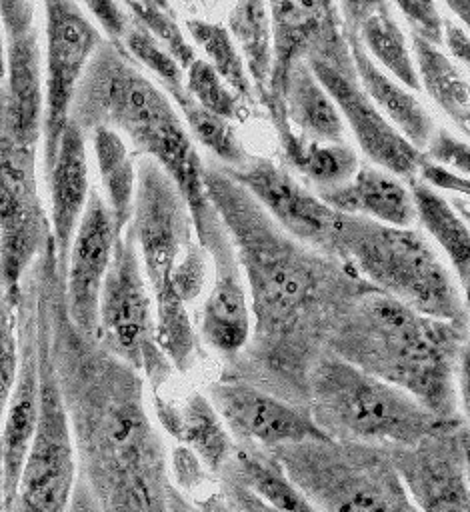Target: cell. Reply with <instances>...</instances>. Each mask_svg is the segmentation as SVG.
Masks as SVG:
<instances>
[{
  "instance_id": "cell-1",
  "label": "cell",
  "mask_w": 470,
  "mask_h": 512,
  "mask_svg": "<svg viewBox=\"0 0 470 512\" xmlns=\"http://www.w3.org/2000/svg\"><path fill=\"white\" fill-rule=\"evenodd\" d=\"M206 190L234 242L252 312L250 338L224 362L220 378L308 406L312 368L336 324L376 288L338 258L292 238L218 162L206 164Z\"/></svg>"
},
{
  "instance_id": "cell-2",
  "label": "cell",
  "mask_w": 470,
  "mask_h": 512,
  "mask_svg": "<svg viewBox=\"0 0 470 512\" xmlns=\"http://www.w3.org/2000/svg\"><path fill=\"white\" fill-rule=\"evenodd\" d=\"M32 274L72 430L76 478L98 512H174L170 456L146 408L144 376L70 320L66 272L52 236Z\"/></svg>"
},
{
  "instance_id": "cell-3",
  "label": "cell",
  "mask_w": 470,
  "mask_h": 512,
  "mask_svg": "<svg viewBox=\"0 0 470 512\" xmlns=\"http://www.w3.org/2000/svg\"><path fill=\"white\" fill-rule=\"evenodd\" d=\"M468 324L424 316L368 290L336 324L326 352L414 396L446 422H458L456 374Z\"/></svg>"
},
{
  "instance_id": "cell-4",
  "label": "cell",
  "mask_w": 470,
  "mask_h": 512,
  "mask_svg": "<svg viewBox=\"0 0 470 512\" xmlns=\"http://www.w3.org/2000/svg\"><path fill=\"white\" fill-rule=\"evenodd\" d=\"M330 256L378 292L424 316L468 324L458 282L426 236L412 226L340 214Z\"/></svg>"
},
{
  "instance_id": "cell-5",
  "label": "cell",
  "mask_w": 470,
  "mask_h": 512,
  "mask_svg": "<svg viewBox=\"0 0 470 512\" xmlns=\"http://www.w3.org/2000/svg\"><path fill=\"white\" fill-rule=\"evenodd\" d=\"M308 410L318 428L336 440L408 448L460 424L446 422L414 396L350 362L324 352L308 382Z\"/></svg>"
},
{
  "instance_id": "cell-6",
  "label": "cell",
  "mask_w": 470,
  "mask_h": 512,
  "mask_svg": "<svg viewBox=\"0 0 470 512\" xmlns=\"http://www.w3.org/2000/svg\"><path fill=\"white\" fill-rule=\"evenodd\" d=\"M270 452L318 512H418L388 446L322 438Z\"/></svg>"
},
{
  "instance_id": "cell-7",
  "label": "cell",
  "mask_w": 470,
  "mask_h": 512,
  "mask_svg": "<svg viewBox=\"0 0 470 512\" xmlns=\"http://www.w3.org/2000/svg\"><path fill=\"white\" fill-rule=\"evenodd\" d=\"M176 114L168 94L136 68L124 46L104 40L76 86L70 122L86 140L108 128L134 142Z\"/></svg>"
},
{
  "instance_id": "cell-8",
  "label": "cell",
  "mask_w": 470,
  "mask_h": 512,
  "mask_svg": "<svg viewBox=\"0 0 470 512\" xmlns=\"http://www.w3.org/2000/svg\"><path fill=\"white\" fill-rule=\"evenodd\" d=\"M134 226L116 238L98 306V342L134 366L156 392L174 366L156 342V318L144 282Z\"/></svg>"
},
{
  "instance_id": "cell-9",
  "label": "cell",
  "mask_w": 470,
  "mask_h": 512,
  "mask_svg": "<svg viewBox=\"0 0 470 512\" xmlns=\"http://www.w3.org/2000/svg\"><path fill=\"white\" fill-rule=\"evenodd\" d=\"M36 150L12 130L6 88L0 90V288L20 300L22 280L52 236L38 192Z\"/></svg>"
},
{
  "instance_id": "cell-10",
  "label": "cell",
  "mask_w": 470,
  "mask_h": 512,
  "mask_svg": "<svg viewBox=\"0 0 470 512\" xmlns=\"http://www.w3.org/2000/svg\"><path fill=\"white\" fill-rule=\"evenodd\" d=\"M306 62L338 106L344 124L352 130L364 156L396 178H404L408 184L414 182L420 176L426 156L388 122L360 86L344 38L342 18L326 30Z\"/></svg>"
},
{
  "instance_id": "cell-11",
  "label": "cell",
  "mask_w": 470,
  "mask_h": 512,
  "mask_svg": "<svg viewBox=\"0 0 470 512\" xmlns=\"http://www.w3.org/2000/svg\"><path fill=\"white\" fill-rule=\"evenodd\" d=\"M32 270V268H30ZM36 282V280H34ZM38 298V288H36ZM38 376L40 408L36 430L26 454L18 496L10 512H66L76 482V454L64 408L48 324L38 298Z\"/></svg>"
},
{
  "instance_id": "cell-12",
  "label": "cell",
  "mask_w": 470,
  "mask_h": 512,
  "mask_svg": "<svg viewBox=\"0 0 470 512\" xmlns=\"http://www.w3.org/2000/svg\"><path fill=\"white\" fill-rule=\"evenodd\" d=\"M46 14V78H44V176L48 178L62 134L70 122L76 86L92 54L104 42L98 28L76 2L44 4Z\"/></svg>"
},
{
  "instance_id": "cell-13",
  "label": "cell",
  "mask_w": 470,
  "mask_h": 512,
  "mask_svg": "<svg viewBox=\"0 0 470 512\" xmlns=\"http://www.w3.org/2000/svg\"><path fill=\"white\" fill-rule=\"evenodd\" d=\"M130 224L134 226L144 274L152 290H156L170 276L182 250L192 240L194 222L182 192L150 156H142L136 168Z\"/></svg>"
},
{
  "instance_id": "cell-14",
  "label": "cell",
  "mask_w": 470,
  "mask_h": 512,
  "mask_svg": "<svg viewBox=\"0 0 470 512\" xmlns=\"http://www.w3.org/2000/svg\"><path fill=\"white\" fill-rule=\"evenodd\" d=\"M38 408V298L34 274L28 270L18 302V374L0 432L4 450V512L12 510L18 496L20 476L38 422Z\"/></svg>"
},
{
  "instance_id": "cell-15",
  "label": "cell",
  "mask_w": 470,
  "mask_h": 512,
  "mask_svg": "<svg viewBox=\"0 0 470 512\" xmlns=\"http://www.w3.org/2000/svg\"><path fill=\"white\" fill-rule=\"evenodd\" d=\"M208 398L236 444L272 450L282 444L328 438L314 422L308 406L286 402L240 380H216Z\"/></svg>"
},
{
  "instance_id": "cell-16",
  "label": "cell",
  "mask_w": 470,
  "mask_h": 512,
  "mask_svg": "<svg viewBox=\"0 0 470 512\" xmlns=\"http://www.w3.org/2000/svg\"><path fill=\"white\" fill-rule=\"evenodd\" d=\"M224 170L258 200L282 230L302 244L330 256L340 212L302 186L286 168L268 158L254 156L246 168Z\"/></svg>"
},
{
  "instance_id": "cell-17",
  "label": "cell",
  "mask_w": 470,
  "mask_h": 512,
  "mask_svg": "<svg viewBox=\"0 0 470 512\" xmlns=\"http://www.w3.org/2000/svg\"><path fill=\"white\" fill-rule=\"evenodd\" d=\"M194 236L204 246L214 266V284L202 308L200 334L226 362L246 346L252 330V312L242 268L220 214L196 228Z\"/></svg>"
},
{
  "instance_id": "cell-18",
  "label": "cell",
  "mask_w": 470,
  "mask_h": 512,
  "mask_svg": "<svg viewBox=\"0 0 470 512\" xmlns=\"http://www.w3.org/2000/svg\"><path fill=\"white\" fill-rule=\"evenodd\" d=\"M462 424L442 428L414 446L392 448L394 464L418 512H470Z\"/></svg>"
},
{
  "instance_id": "cell-19",
  "label": "cell",
  "mask_w": 470,
  "mask_h": 512,
  "mask_svg": "<svg viewBox=\"0 0 470 512\" xmlns=\"http://www.w3.org/2000/svg\"><path fill=\"white\" fill-rule=\"evenodd\" d=\"M34 10V2H0L10 122L18 140L30 146H38L44 124L42 54Z\"/></svg>"
},
{
  "instance_id": "cell-20",
  "label": "cell",
  "mask_w": 470,
  "mask_h": 512,
  "mask_svg": "<svg viewBox=\"0 0 470 512\" xmlns=\"http://www.w3.org/2000/svg\"><path fill=\"white\" fill-rule=\"evenodd\" d=\"M118 232L106 200L90 188L86 208L72 240L66 270V308L74 326L98 340L100 290L112 262Z\"/></svg>"
},
{
  "instance_id": "cell-21",
  "label": "cell",
  "mask_w": 470,
  "mask_h": 512,
  "mask_svg": "<svg viewBox=\"0 0 470 512\" xmlns=\"http://www.w3.org/2000/svg\"><path fill=\"white\" fill-rule=\"evenodd\" d=\"M272 74L268 100L282 104L284 88L292 68L306 60L326 30L340 20L334 2H272Z\"/></svg>"
},
{
  "instance_id": "cell-22",
  "label": "cell",
  "mask_w": 470,
  "mask_h": 512,
  "mask_svg": "<svg viewBox=\"0 0 470 512\" xmlns=\"http://www.w3.org/2000/svg\"><path fill=\"white\" fill-rule=\"evenodd\" d=\"M86 138L82 132L68 122L60 150L50 172L48 186H50V226L52 238L58 256V268L62 272L68 270V258L74 234L78 230L82 212L88 202L90 194V180H88V160H86Z\"/></svg>"
},
{
  "instance_id": "cell-23",
  "label": "cell",
  "mask_w": 470,
  "mask_h": 512,
  "mask_svg": "<svg viewBox=\"0 0 470 512\" xmlns=\"http://www.w3.org/2000/svg\"><path fill=\"white\" fill-rule=\"evenodd\" d=\"M316 194L340 214L364 216L388 226H412L416 220L410 188L378 166L360 164L346 184Z\"/></svg>"
},
{
  "instance_id": "cell-24",
  "label": "cell",
  "mask_w": 470,
  "mask_h": 512,
  "mask_svg": "<svg viewBox=\"0 0 470 512\" xmlns=\"http://www.w3.org/2000/svg\"><path fill=\"white\" fill-rule=\"evenodd\" d=\"M344 38L348 42L356 76L360 86L378 106V110L388 118V122L418 150L424 152L430 138L436 132L434 120L422 102L412 96L406 86L386 74L364 50L358 32L354 28L342 26Z\"/></svg>"
},
{
  "instance_id": "cell-25",
  "label": "cell",
  "mask_w": 470,
  "mask_h": 512,
  "mask_svg": "<svg viewBox=\"0 0 470 512\" xmlns=\"http://www.w3.org/2000/svg\"><path fill=\"white\" fill-rule=\"evenodd\" d=\"M342 26L354 28L368 56L410 90H422L414 54L388 2H340Z\"/></svg>"
},
{
  "instance_id": "cell-26",
  "label": "cell",
  "mask_w": 470,
  "mask_h": 512,
  "mask_svg": "<svg viewBox=\"0 0 470 512\" xmlns=\"http://www.w3.org/2000/svg\"><path fill=\"white\" fill-rule=\"evenodd\" d=\"M282 104L290 126L306 140L342 144L346 124L338 106L318 82L308 62H298L286 82Z\"/></svg>"
},
{
  "instance_id": "cell-27",
  "label": "cell",
  "mask_w": 470,
  "mask_h": 512,
  "mask_svg": "<svg viewBox=\"0 0 470 512\" xmlns=\"http://www.w3.org/2000/svg\"><path fill=\"white\" fill-rule=\"evenodd\" d=\"M410 192L414 198L416 220H420L424 230L446 254L458 278L464 306L470 314V226L452 208L448 198L424 180L416 178L410 182Z\"/></svg>"
},
{
  "instance_id": "cell-28",
  "label": "cell",
  "mask_w": 470,
  "mask_h": 512,
  "mask_svg": "<svg viewBox=\"0 0 470 512\" xmlns=\"http://www.w3.org/2000/svg\"><path fill=\"white\" fill-rule=\"evenodd\" d=\"M412 54L420 88L470 136V82L440 48L428 42L412 38Z\"/></svg>"
},
{
  "instance_id": "cell-29",
  "label": "cell",
  "mask_w": 470,
  "mask_h": 512,
  "mask_svg": "<svg viewBox=\"0 0 470 512\" xmlns=\"http://www.w3.org/2000/svg\"><path fill=\"white\" fill-rule=\"evenodd\" d=\"M228 32L234 38L254 96L264 104L268 100L272 74V20L270 6L264 2H238L228 12Z\"/></svg>"
},
{
  "instance_id": "cell-30",
  "label": "cell",
  "mask_w": 470,
  "mask_h": 512,
  "mask_svg": "<svg viewBox=\"0 0 470 512\" xmlns=\"http://www.w3.org/2000/svg\"><path fill=\"white\" fill-rule=\"evenodd\" d=\"M246 486L278 512H318L316 506L286 476L270 450L236 444L232 460L226 464Z\"/></svg>"
},
{
  "instance_id": "cell-31",
  "label": "cell",
  "mask_w": 470,
  "mask_h": 512,
  "mask_svg": "<svg viewBox=\"0 0 470 512\" xmlns=\"http://www.w3.org/2000/svg\"><path fill=\"white\" fill-rule=\"evenodd\" d=\"M100 180L106 194V204L112 214L118 236L132 222L134 192H136V168L126 142L120 132L100 128L90 138Z\"/></svg>"
},
{
  "instance_id": "cell-32",
  "label": "cell",
  "mask_w": 470,
  "mask_h": 512,
  "mask_svg": "<svg viewBox=\"0 0 470 512\" xmlns=\"http://www.w3.org/2000/svg\"><path fill=\"white\" fill-rule=\"evenodd\" d=\"M180 444L196 452L210 474H220L232 460L236 442L202 392H192L180 408V426L174 436Z\"/></svg>"
},
{
  "instance_id": "cell-33",
  "label": "cell",
  "mask_w": 470,
  "mask_h": 512,
  "mask_svg": "<svg viewBox=\"0 0 470 512\" xmlns=\"http://www.w3.org/2000/svg\"><path fill=\"white\" fill-rule=\"evenodd\" d=\"M168 98L174 100L178 110L182 112L190 132L196 136V140L206 146L216 158L218 164L230 170H240L246 168L252 160L254 154H250L242 140L238 138L234 126L230 120H224L208 110H204L186 90V84L174 86V88H164Z\"/></svg>"
},
{
  "instance_id": "cell-34",
  "label": "cell",
  "mask_w": 470,
  "mask_h": 512,
  "mask_svg": "<svg viewBox=\"0 0 470 512\" xmlns=\"http://www.w3.org/2000/svg\"><path fill=\"white\" fill-rule=\"evenodd\" d=\"M152 292L156 298V342L174 370L186 374L200 356V342L186 304L172 290L170 276Z\"/></svg>"
},
{
  "instance_id": "cell-35",
  "label": "cell",
  "mask_w": 470,
  "mask_h": 512,
  "mask_svg": "<svg viewBox=\"0 0 470 512\" xmlns=\"http://www.w3.org/2000/svg\"><path fill=\"white\" fill-rule=\"evenodd\" d=\"M186 30L192 40L202 48L206 54V62L214 68V72L246 102H254V88L240 56V50L230 36L228 28L218 22L202 20V18H188Z\"/></svg>"
},
{
  "instance_id": "cell-36",
  "label": "cell",
  "mask_w": 470,
  "mask_h": 512,
  "mask_svg": "<svg viewBox=\"0 0 470 512\" xmlns=\"http://www.w3.org/2000/svg\"><path fill=\"white\" fill-rule=\"evenodd\" d=\"M358 166V156L346 142L326 144L306 140L300 156L290 168L314 182L318 190H326L346 184L356 174Z\"/></svg>"
},
{
  "instance_id": "cell-37",
  "label": "cell",
  "mask_w": 470,
  "mask_h": 512,
  "mask_svg": "<svg viewBox=\"0 0 470 512\" xmlns=\"http://www.w3.org/2000/svg\"><path fill=\"white\" fill-rule=\"evenodd\" d=\"M186 90L204 110L224 120H244L248 114L246 100H242L202 58H196L186 70Z\"/></svg>"
},
{
  "instance_id": "cell-38",
  "label": "cell",
  "mask_w": 470,
  "mask_h": 512,
  "mask_svg": "<svg viewBox=\"0 0 470 512\" xmlns=\"http://www.w3.org/2000/svg\"><path fill=\"white\" fill-rule=\"evenodd\" d=\"M130 14L144 24L150 34L164 46V50L178 62L182 70H188L196 60V52L174 18V10L166 2H124Z\"/></svg>"
},
{
  "instance_id": "cell-39",
  "label": "cell",
  "mask_w": 470,
  "mask_h": 512,
  "mask_svg": "<svg viewBox=\"0 0 470 512\" xmlns=\"http://www.w3.org/2000/svg\"><path fill=\"white\" fill-rule=\"evenodd\" d=\"M122 46L134 60L150 68L160 78V84L164 88L186 84L184 70L178 66V62L164 50V46L150 34V30L144 24H140L134 16L122 40Z\"/></svg>"
},
{
  "instance_id": "cell-40",
  "label": "cell",
  "mask_w": 470,
  "mask_h": 512,
  "mask_svg": "<svg viewBox=\"0 0 470 512\" xmlns=\"http://www.w3.org/2000/svg\"><path fill=\"white\" fill-rule=\"evenodd\" d=\"M18 302L0 288V426L18 374Z\"/></svg>"
},
{
  "instance_id": "cell-41",
  "label": "cell",
  "mask_w": 470,
  "mask_h": 512,
  "mask_svg": "<svg viewBox=\"0 0 470 512\" xmlns=\"http://www.w3.org/2000/svg\"><path fill=\"white\" fill-rule=\"evenodd\" d=\"M208 258L210 256L204 246L192 238L176 260L170 272V286L184 304L196 300L202 294L208 274Z\"/></svg>"
},
{
  "instance_id": "cell-42",
  "label": "cell",
  "mask_w": 470,
  "mask_h": 512,
  "mask_svg": "<svg viewBox=\"0 0 470 512\" xmlns=\"http://www.w3.org/2000/svg\"><path fill=\"white\" fill-rule=\"evenodd\" d=\"M424 156L428 162L442 166L470 182V144L462 142L446 128H436L434 136L424 148Z\"/></svg>"
},
{
  "instance_id": "cell-43",
  "label": "cell",
  "mask_w": 470,
  "mask_h": 512,
  "mask_svg": "<svg viewBox=\"0 0 470 512\" xmlns=\"http://www.w3.org/2000/svg\"><path fill=\"white\" fill-rule=\"evenodd\" d=\"M408 22L412 38L428 42L436 48L444 42V16L434 2H398L394 6Z\"/></svg>"
},
{
  "instance_id": "cell-44",
  "label": "cell",
  "mask_w": 470,
  "mask_h": 512,
  "mask_svg": "<svg viewBox=\"0 0 470 512\" xmlns=\"http://www.w3.org/2000/svg\"><path fill=\"white\" fill-rule=\"evenodd\" d=\"M222 498L232 512H278L268 502H264L250 486H246L230 468H222L218 474Z\"/></svg>"
},
{
  "instance_id": "cell-45",
  "label": "cell",
  "mask_w": 470,
  "mask_h": 512,
  "mask_svg": "<svg viewBox=\"0 0 470 512\" xmlns=\"http://www.w3.org/2000/svg\"><path fill=\"white\" fill-rule=\"evenodd\" d=\"M206 466L196 456L194 450H190L184 444H178L170 454V478L174 480L176 488H182L184 492L196 490L206 482Z\"/></svg>"
},
{
  "instance_id": "cell-46",
  "label": "cell",
  "mask_w": 470,
  "mask_h": 512,
  "mask_svg": "<svg viewBox=\"0 0 470 512\" xmlns=\"http://www.w3.org/2000/svg\"><path fill=\"white\" fill-rule=\"evenodd\" d=\"M86 8L94 14L102 30L106 32V40L114 44H122L130 24H132V14L126 8V4L118 2H88Z\"/></svg>"
},
{
  "instance_id": "cell-47",
  "label": "cell",
  "mask_w": 470,
  "mask_h": 512,
  "mask_svg": "<svg viewBox=\"0 0 470 512\" xmlns=\"http://www.w3.org/2000/svg\"><path fill=\"white\" fill-rule=\"evenodd\" d=\"M420 180H424L426 184L434 186L436 190H446V192H454V194H462L470 198V182L448 172L442 166H436L432 162H424L420 168Z\"/></svg>"
},
{
  "instance_id": "cell-48",
  "label": "cell",
  "mask_w": 470,
  "mask_h": 512,
  "mask_svg": "<svg viewBox=\"0 0 470 512\" xmlns=\"http://www.w3.org/2000/svg\"><path fill=\"white\" fill-rule=\"evenodd\" d=\"M450 56L470 70V34L452 16L444 18V42Z\"/></svg>"
},
{
  "instance_id": "cell-49",
  "label": "cell",
  "mask_w": 470,
  "mask_h": 512,
  "mask_svg": "<svg viewBox=\"0 0 470 512\" xmlns=\"http://www.w3.org/2000/svg\"><path fill=\"white\" fill-rule=\"evenodd\" d=\"M456 392H458V408L462 406L466 418L470 420V340L464 344L458 362L456 374Z\"/></svg>"
},
{
  "instance_id": "cell-50",
  "label": "cell",
  "mask_w": 470,
  "mask_h": 512,
  "mask_svg": "<svg viewBox=\"0 0 470 512\" xmlns=\"http://www.w3.org/2000/svg\"><path fill=\"white\" fill-rule=\"evenodd\" d=\"M66 512H98V506H96L88 486L80 478H76V482H74Z\"/></svg>"
},
{
  "instance_id": "cell-51",
  "label": "cell",
  "mask_w": 470,
  "mask_h": 512,
  "mask_svg": "<svg viewBox=\"0 0 470 512\" xmlns=\"http://www.w3.org/2000/svg\"><path fill=\"white\" fill-rule=\"evenodd\" d=\"M446 10L452 12V16L462 22L466 32L470 34V0H450L444 4Z\"/></svg>"
},
{
  "instance_id": "cell-52",
  "label": "cell",
  "mask_w": 470,
  "mask_h": 512,
  "mask_svg": "<svg viewBox=\"0 0 470 512\" xmlns=\"http://www.w3.org/2000/svg\"><path fill=\"white\" fill-rule=\"evenodd\" d=\"M452 208L466 220V224L470 226V198L468 196H462V194H454L450 200Z\"/></svg>"
},
{
  "instance_id": "cell-53",
  "label": "cell",
  "mask_w": 470,
  "mask_h": 512,
  "mask_svg": "<svg viewBox=\"0 0 470 512\" xmlns=\"http://www.w3.org/2000/svg\"><path fill=\"white\" fill-rule=\"evenodd\" d=\"M196 512H232V510H230V506L226 504V500L220 494V500L218 498H210L206 504H200L196 508Z\"/></svg>"
},
{
  "instance_id": "cell-54",
  "label": "cell",
  "mask_w": 470,
  "mask_h": 512,
  "mask_svg": "<svg viewBox=\"0 0 470 512\" xmlns=\"http://www.w3.org/2000/svg\"><path fill=\"white\" fill-rule=\"evenodd\" d=\"M460 440H462V450H464V462H466V474L470 480V428L462 424L460 428Z\"/></svg>"
},
{
  "instance_id": "cell-55",
  "label": "cell",
  "mask_w": 470,
  "mask_h": 512,
  "mask_svg": "<svg viewBox=\"0 0 470 512\" xmlns=\"http://www.w3.org/2000/svg\"><path fill=\"white\" fill-rule=\"evenodd\" d=\"M6 84V40H4V32L0 30V90Z\"/></svg>"
},
{
  "instance_id": "cell-56",
  "label": "cell",
  "mask_w": 470,
  "mask_h": 512,
  "mask_svg": "<svg viewBox=\"0 0 470 512\" xmlns=\"http://www.w3.org/2000/svg\"><path fill=\"white\" fill-rule=\"evenodd\" d=\"M4 506V450H2V440H0V510Z\"/></svg>"
},
{
  "instance_id": "cell-57",
  "label": "cell",
  "mask_w": 470,
  "mask_h": 512,
  "mask_svg": "<svg viewBox=\"0 0 470 512\" xmlns=\"http://www.w3.org/2000/svg\"><path fill=\"white\" fill-rule=\"evenodd\" d=\"M0 512H4V510H0Z\"/></svg>"
}]
</instances>
